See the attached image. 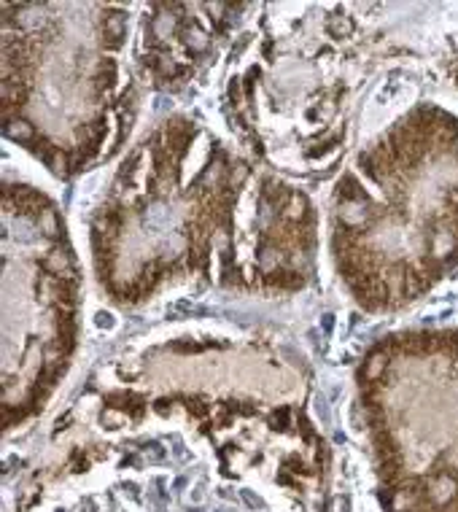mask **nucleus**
Returning <instances> with one entry per match:
<instances>
[{
    "label": "nucleus",
    "mask_w": 458,
    "mask_h": 512,
    "mask_svg": "<svg viewBox=\"0 0 458 512\" xmlns=\"http://www.w3.org/2000/svg\"><path fill=\"white\" fill-rule=\"evenodd\" d=\"M281 216L283 221H289V224H302V221L308 219L310 208L305 195H300V192H291V197L286 200V205H283Z\"/></svg>",
    "instance_id": "nucleus-3"
},
{
    "label": "nucleus",
    "mask_w": 458,
    "mask_h": 512,
    "mask_svg": "<svg viewBox=\"0 0 458 512\" xmlns=\"http://www.w3.org/2000/svg\"><path fill=\"white\" fill-rule=\"evenodd\" d=\"M326 30L332 38H348L353 33V19L345 17V14H337V17H329L326 22Z\"/></svg>",
    "instance_id": "nucleus-7"
},
{
    "label": "nucleus",
    "mask_w": 458,
    "mask_h": 512,
    "mask_svg": "<svg viewBox=\"0 0 458 512\" xmlns=\"http://www.w3.org/2000/svg\"><path fill=\"white\" fill-rule=\"evenodd\" d=\"M189 49H194V52H205L208 49V36L205 33H200V30H194V33H189Z\"/></svg>",
    "instance_id": "nucleus-10"
},
{
    "label": "nucleus",
    "mask_w": 458,
    "mask_h": 512,
    "mask_svg": "<svg viewBox=\"0 0 458 512\" xmlns=\"http://www.w3.org/2000/svg\"><path fill=\"white\" fill-rule=\"evenodd\" d=\"M6 135L9 138H14V141H22V143H30L33 141V135H36V130H33V124L25 122V119H11V122H6Z\"/></svg>",
    "instance_id": "nucleus-6"
},
{
    "label": "nucleus",
    "mask_w": 458,
    "mask_h": 512,
    "mask_svg": "<svg viewBox=\"0 0 458 512\" xmlns=\"http://www.w3.org/2000/svg\"><path fill=\"white\" fill-rule=\"evenodd\" d=\"M97 324H100V327H111V316H108V313H100V316H97Z\"/></svg>",
    "instance_id": "nucleus-11"
},
{
    "label": "nucleus",
    "mask_w": 458,
    "mask_h": 512,
    "mask_svg": "<svg viewBox=\"0 0 458 512\" xmlns=\"http://www.w3.org/2000/svg\"><path fill=\"white\" fill-rule=\"evenodd\" d=\"M124 33H127V17L124 14H108L103 19V44L108 49H119Z\"/></svg>",
    "instance_id": "nucleus-2"
},
{
    "label": "nucleus",
    "mask_w": 458,
    "mask_h": 512,
    "mask_svg": "<svg viewBox=\"0 0 458 512\" xmlns=\"http://www.w3.org/2000/svg\"><path fill=\"white\" fill-rule=\"evenodd\" d=\"M71 267H73L71 265V254H68V251H62V248H54V251H49V254H46L44 270L49 275H57V278H60V275L68 273Z\"/></svg>",
    "instance_id": "nucleus-4"
},
{
    "label": "nucleus",
    "mask_w": 458,
    "mask_h": 512,
    "mask_svg": "<svg viewBox=\"0 0 458 512\" xmlns=\"http://www.w3.org/2000/svg\"><path fill=\"white\" fill-rule=\"evenodd\" d=\"M38 230L44 232L46 238H52V240L60 238V232H62L60 216H57V211H54V208H46V211L38 216Z\"/></svg>",
    "instance_id": "nucleus-5"
},
{
    "label": "nucleus",
    "mask_w": 458,
    "mask_h": 512,
    "mask_svg": "<svg viewBox=\"0 0 458 512\" xmlns=\"http://www.w3.org/2000/svg\"><path fill=\"white\" fill-rule=\"evenodd\" d=\"M332 324H335V321H332V316H324V329H326V332L332 329Z\"/></svg>",
    "instance_id": "nucleus-12"
},
{
    "label": "nucleus",
    "mask_w": 458,
    "mask_h": 512,
    "mask_svg": "<svg viewBox=\"0 0 458 512\" xmlns=\"http://www.w3.org/2000/svg\"><path fill=\"white\" fill-rule=\"evenodd\" d=\"M246 178H248V165H243V162H238L235 168L229 170V184L235 186V189H238V186L243 184Z\"/></svg>",
    "instance_id": "nucleus-9"
},
{
    "label": "nucleus",
    "mask_w": 458,
    "mask_h": 512,
    "mask_svg": "<svg viewBox=\"0 0 458 512\" xmlns=\"http://www.w3.org/2000/svg\"><path fill=\"white\" fill-rule=\"evenodd\" d=\"M49 165H52V170L57 176H65V173H68V157H65L60 149L54 151L52 159H49Z\"/></svg>",
    "instance_id": "nucleus-8"
},
{
    "label": "nucleus",
    "mask_w": 458,
    "mask_h": 512,
    "mask_svg": "<svg viewBox=\"0 0 458 512\" xmlns=\"http://www.w3.org/2000/svg\"><path fill=\"white\" fill-rule=\"evenodd\" d=\"M362 402L388 512H458V329L388 337Z\"/></svg>",
    "instance_id": "nucleus-1"
}]
</instances>
